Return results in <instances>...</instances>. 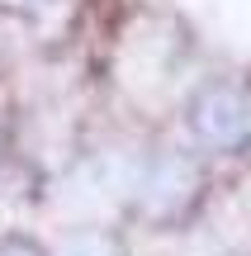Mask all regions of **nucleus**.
Listing matches in <instances>:
<instances>
[{
    "instance_id": "1",
    "label": "nucleus",
    "mask_w": 251,
    "mask_h": 256,
    "mask_svg": "<svg viewBox=\"0 0 251 256\" xmlns=\"http://www.w3.org/2000/svg\"><path fill=\"white\" fill-rule=\"evenodd\" d=\"M133 209L147 223H180L199 204V166L180 152H147L133 176Z\"/></svg>"
},
{
    "instance_id": "4",
    "label": "nucleus",
    "mask_w": 251,
    "mask_h": 256,
    "mask_svg": "<svg viewBox=\"0 0 251 256\" xmlns=\"http://www.w3.org/2000/svg\"><path fill=\"white\" fill-rule=\"evenodd\" d=\"M0 256H47L38 242H28V238H19V232H9V238H0Z\"/></svg>"
},
{
    "instance_id": "3",
    "label": "nucleus",
    "mask_w": 251,
    "mask_h": 256,
    "mask_svg": "<svg viewBox=\"0 0 251 256\" xmlns=\"http://www.w3.org/2000/svg\"><path fill=\"white\" fill-rule=\"evenodd\" d=\"M62 256H123V242L109 232H76Z\"/></svg>"
},
{
    "instance_id": "2",
    "label": "nucleus",
    "mask_w": 251,
    "mask_h": 256,
    "mask_svg": "<svg viewBox=\"0 0 251 256\" xmlns=\"http://www.w3.org/2000/svg\"><path fill=\"white\" fill-rule=\"evenodd\" d=\"M190 133L214 152H242L251 142V104L233 86H204L190 100Z\"/></svg>"
}]
</instances>
